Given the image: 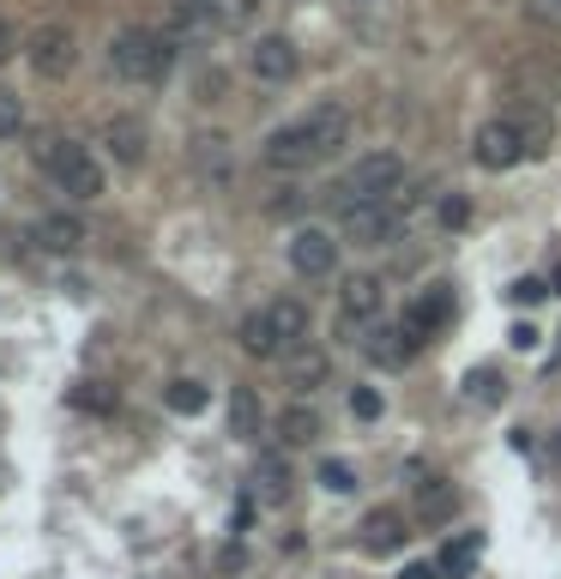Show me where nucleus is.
I'll return each mask as SVG.
<instances>
[{"label":"nucleus","mask_w":561,"mask_h":579,"mask_svg":"<svg viewBox=\"0 0 561 579\" xmlns=\"http://www.w3.org/2000/svg\"><path fill=\"white\" fill-rule=\"evenodd\" d=\"M37 242L49 248V254H78V248H85V224H78L73 212H49V218L37 224Z\"/></svg>","instance_id":"nucleus-21"},{"label":"nucleus","mask_w":561,"mask_h":579,"mask_svg":"<svg viewBox=\"0 0 561 579\" xmlns=\"http://www.w3.org/2000/svg\"><path fill=\"white\" fill-rule=\"evenodd\" d=\"M163 405H170L175 417H199L211 405V393L199 381H170V386H163Z\"/></svg>","instance_id":"nucleus-25"},{"label":"nucleus","mask_w":561,"mask_h":579,"mask_svg":"<svg viewBox=\"0 0 561 579\" xmlns=\"http://www.w3.org/2000/svg\"><path fill=\"white\" fill-rule=\"evenodd\" d=\"M405 224H411V206H399V200H375V206L344 212V236H351L356 248H392L405 236Z\"/></svg>","instance_id":"nucleus-6"},{"label":"nucleus","mask_w":561,"mask_h":579,"mask_svg":"<svg viewBox=\"0 0 561 579\" xmlns=\"http://www.w3.org/2000/svg\"><path fill=\"white\" fill-rule=\"evenodd\" d=\"M380 411H387V399H380L375 386H356V393H351V417H356V423H380Z\"/></svg>","instance_id":"nucleus-30"},{"label":"nucleus","mask_w":561,"mask_h":579,"mask_svg":"<svg viewBox=\"0 0 561 579\" xmlns=\"http://www.w3.org/2000/svg\"><path fill=\"white\" fill-rule=\"evenodd\" d=\"M471 157H477L484 169H513V164H525V140H520V128H513L508 116L484 121L477 140H471Z\"/></svg>","instance_id":"nucleus-10"},{"label":"nucleus","mask_w":561,"mask_h":579,"mask_svg":"<svg viewBox=\"0 0 561 579\" xmlns=\"http://www.w3.org/2000/svg\"><path fill=\"white\" fill-rule=\"evenodd\" d=\"M194 164H199V169H218V176H230V140H223V133H211V140L199 133V140H194Z\"/></svg>","instance_id":"nucleus-26"},{"label":"nucleus","mask_w":561,"mask_h":579,"mask_svg":"<svg viewBox=\"0 0 561 579\" xmlns=\"http://www.w3.org/2000/svg\"><path fill=\"white\" fill-rule=\"evenodd\" d=\"M405 514L399 507H375V514L363 519V550L368 555H392V550H405Z\"/></svg>","instance_id":"nucleus-16"},{"label":"nucleus","mask_w":561,"mask_h":579,"mask_svg":"<svg viewBox=\"0 0 561 579\" xmlns=\"http://www.w3.org/2000/svg\"><path fill=\"white\" fill-rule=\"evenodd\" d=\"M260 429H266L260 393H254V386H235V393H230V435L235 441H260Z\"/></svg>","instance_id":"nucleus-20"},{"label":"nucleus","mask_w":561,"mask_h":579,"mask_svg":"<svg viewBox=\"0 0 561 579\" xmlns=\"http://www.w3.org/2000/svg\"><path fill=\"white\" fill-rule=\"evenodd\" d=\"M556 297H561V266H556Z\"/></svg>","instance_id":"nucleus-37"},{"label":"nucleus","mask_w":561,"mask_h":579,"mask_svg":"<svg viewBox=\"0 0 561 579\" xmlns=\"http://www.w3.org/2000/svg\"><path fill=\"white\" fill-rule=\"evenodd\" d=\"M314 477H320L332 495H351L356 490V465L351 459H320V471H314Z\"/></svg>","instance_id":"nucleus-28"},{"label":"nucleus","mask_w":561,"mask_h":579,"mask_svg":"<svg viewBox=\"0 0 561 579\" xmlns=\"http://www.w3.org/2000/svg\"><path fill=\"white\" fill-rule=\"evenodd\" d=\"M549 453H556V459H561V435H556V447H549Z\"/></svg>","instance_id":"nucleus-38"},{"label":"nucleus","mask_w":561,"mask_h":579,"mask_svg":"<svg viewBox=\"0 0 561 579\" xmlns=\"http://www.w3.org/2000/svg\"><path fill=\"white\" fill-rule=\"evenodd\" d=\"M278 441H284V447H308V441H320V411H314V405H290V411L278 417Z\"/></svg>","instance_id":"nucleus-23"},{"label":"nucleus","mask_w":561,"mask_h":579,"mask_svg":"<svg viewBox=\"0 0 561 579\" xmlns=\"http://www.w3.org/2000/svg\"><path fill=\"white\" fill-rule=\"evenodd\" d=\"M109 67H115L127 85H163L175 73V37L151 25H121L109 37Z\"/></svg>","instance_id":"nucleus-2"},{"label":"nucleus","mask_w":561,"mask_h":579,"mask_svg":"<svg viewBox=\"0 0 561 579\" xmlns=\"http://www.w3.org/2000/svg\"><path fill=\"white\" fill-rule=\"evenodd\" d=\"M13 49H19V37H13V25H7V19H0V67L13 61Z\"/></svg>","instance_id":"nucleus-34"},{"label":"nucleus","mask_w":561,"mask_h":579,"mask_svg":"<svg viewBox=\"0 0 561 579\" xmlns=\"http://www.w3.org/2000/svg\"><path fill=\"white\" fill-rule=\"evenodd\" d=\"M399 188H405V157L399 152H368L356 157L351 169H344L339 181V206H375V200H399Z\"/></svg>","instance_id":"nucleus-4"},{"label":"nucleus","mask_w":561,"mask_h":579,"mask_svg":"<svg viewBox=\"0 0 561 579\" xmlns=\"http://www.w3.org/2000/svg\"><path fill=\"white\" fill-rule=\"evenodd\" d=\"M260 164L278 169V176H302V169L327 164V157H320V140H314V128H308V116L266 133V140H260Z\"/></svg>","instance_id":"nucleus-5"},{"label":"nucleus","mask_w":561,"mask_h":579,"mask_svg":"<svg viewBox=\"0 0 561 579\" xmlns=\"http://www.w3.org/2000/svg\"><path fill=\"white\" fill-rule=\"evenodd\" d=\"M19 133H25V104H19V91H0V145Z\"/></svg>","instance_id":"nucleus-29"},{"label":"nucleus","mask_w":561,"mask_h":579,"mask_svg":"<svg viewBox=\"0 0 561 579\" xmlns=\"http://www.w3.org/2000/svg\"><path fill=\"white\" fill-rule=\"evenodd\" d=\"M284 374H290V386H296V393H314V386H327L332 357L320 345H302V350H290V357H284Z\"/></svg>","instance_id":"nucleus-18"},{"label":"nucleus","mask_w":561,"mask_h":579,"mask_svg":"<svg viewBox=\"0 0 561 579\" xmlns=\"http://www.w3.org/2000/svg\"><path fill=\"white\" fill-rule=\"evenodd\" d=\"M302 67V49L290 37H278V31H266V37L248 43V73L260 79V85H290Z\"/></svg>","instance_id":"nucleus-9"},{"label":"nucleus","mask_w":561,"mask_h":579,"mask_svg":"<svg viewBox=\"0 0 561 579\" xmlns=\"http://www.w3.org/2000/svg\"><path fill=\"white\" fill-rule=\"evenodd\" d=\"M308 128H314V140H320V157H339L344 145H351V109L344 104H314L308 109Z\"/></svg>","instance_id":"nucleus-15"},{"label":"nucleus","mask_w":561,"mask_h":579,"mask_svg":"<svg viewBox=\"0 0 561 579\" xmlns=\"http://www.w3.org/2000/svg\"><path fill=\"white\" fill-rule=\"evenodd\" d=\"M399 579H441V567H435V562H411Z\"/></svg>","instance_id":"nucleus-35"},{"label":"nucleus","mask_w":561,"mask_h":579,"mask_svg":"<svg viewBox=\"0 0 561 579\" xmlns=\"http://www.w3.org/2000/svg\"><path fill=\"white\" fill-rule=\"evenodd\" d=\"M513 345H520V350H537V326L520 321V326H513Z\"/></svg>","instance_id":"nucleus-36"},{"label":"nucleus","mask_w":561,"mask_h":579,"mask_svg":"<svg viewBox=\"0 0 561 579\" xmlns=\"http://www.w3.org/2000/svg\"><path fill=\"white\" fill-rule=\"evenodd\" d=\"M544 297H549L544 278H520V284H513V302H525V309H532V302H544Z\"/></svg>","instance_id":"nucleus-31"},{"label":"nucleus","mask_w":561,"mask_h":579,"mask_svg":"<svg viewBox=\"0 0 561 579\" xmlns=\"http://www.w3.org/2000/svg\"><path fill=\"white\" fill-rule=\"evenodd\" d=\"M103 145L115 152V164L139 169L145 164V145H151V128H145L139 116H109L103 121Z\"/></svg>","instance_id":"nucleus-13"},{"label":"nucleus","mask_w":561,"mask_h":579,"mask_svg":"<svg viewBox=\"0 0 561 579\" xmlns=\"http://www.w3.org/2000/svg\"><path fill=\"white\" fill-rule=\"evenodd\" d=\"M465 393H471L477 405H496L501 393H508V381H501L496 369H471V374H465Z\"/></svg>","instance_id":"nucleus-27"},{"label":"nucleus","mask_w":561,"mask_h":579,"mask_svg":"<svg viewBox=\"0 0 561 579\" xmlns=\"http://www.w3.org/2000/svg\"><path fill=\"white\" fill-rule=\"evenodd\" d=\"M290 490H296V477H290V459H284V453H260V459H254V502L284 507V502H290Z\"/></svg>","instance_id":"nucleus-14"},{"label":"nucleus","mask_w":561,"mask_h":579,"mask_svg":"<svg viewBox=\"0 0 561 579\" xmlns=\"http://www.w3.org/2000/svg\"><path fill=\"white\" fill-rule=\"evenodd\" d=\"M339 314H344V333H368V326L380 321V278H375V272H363V278H344Z\"/></svg>","instance_id":"nucleus-12"},{"label":"nucleus","mask_w":561,"mask_h":579,"mask_svg":"<svg viewBox=\"0 0 561 579\" xmlns=\"http://www.w3.org/2000/svg\"><path fill=\"white\" fill-rule=\"evenodd\" d=\"M363 350H368V362H380V369H405L411 357H417V345H411V333L405 326H375V333L363 338Z\"/></svg>","instance_id":"nucleus-19"},{"label":"nucleus","mask_w":561,"mask_h":579,"mask_svg":"<svg viewBox=\"0 0 561 579\" xmlns=\"http://www.w3.org/2000/svg\"><path fill=\"white\" fill-rule=\"evenodd\" d=\"M223 97V73L211 67V73H199V104H218Z\"/></svg>","instance_id":"nucleus-33"},{"label":"nucleus","mask_w":561,"mask_h":579,"mask_svg":"<svg viewBox=\"0 0 561 579\" xmlns=\"http://www.w3.org/2000/svg\"><path fill=\"white\" fill-rule=\"evenodd\" d=\"M242 350L248 357H260V362H284L290 350H302L308 345V302H296V297H278V302H266L260 314H248L242 321Z\"/></svg>","instance_id":"nucleus-1"},{"label":"nucleus","mask_w":561,"mask_h":579,"mask_svg":"<svg viewBox=\"0 0 561 579\" xmlns=\"http://www.w3.org/2000/svg\"><path fill=\"white\" fill-rule=\"evenodd\" d=\"M477 555H484V538H477V531H465V538L459 543H447L441 550V579H471V567H477Z\"/></svg>","instance_id":"nucleus-24"},{"label":"nucleus","mask_w":561,"mask_h":579,"mask_svg":"<svg viewBox=\"0 0 561 579\" xmlns=\"http://www.w3.org/2000/svg\"><path fill=\"white\" fill-rule=\"evenodd\" d=\"M465 218H471V206L459 200V193H453V200H441V224H447V230H459Z\"/></svg>","instance_id":"nucleus-32"},{"label":"nucleus","mask_w":561,"mask_h":579,"mask_svg":"<svg viewBox=\"0 0 561 579\" xmlns=\"http://www.w3.org/2000/svg\"><path fill=\"white\" fill-rule=\"evenodd\" d=\"M290 272H296L302 284H320V278H332L339 272V242H332L327 230H296L290 236Z\"/></svg>","instance_id":"nucleus-8"},{"label":"nucleus","mask_w":561,"mask_h":579,"mask_svg":"<svg viewBox=\"0 0 561 579\" xmlns=\"http://www.w3.org/2000/svg\"><path fill=\"white\" fill-rule=\"evenodd\" d=\"M453 483L447 477H423L417 490H411V514L423 519V526H441V519H453Z\"/></svg>","instance_id":"nucleus-17"},{"label":"nucleus","mask_w":561,"mask_h":579,"mask_svg":"<svg viewBox=\"0 0 561 579\" xmlns=\"http://www.w3.org/2000/svg\"><path fill=\"white\" fill-rule=\"evenodd\" d=\"M31 67H37L42 79H66L78 67V43L66 25H42L37 37H31Z\"/></svg>","instance_id":"nucleus-11"},{"label":"nucleus","mask_w":561,"mask_h":579,"mask_svg":"<svg viewBox=\"0 0 561 579\" xmlns=\"http://www.w3.org/2000/svg\"><path fill=\"white\" fill-rule=\"evenodd\" d=\"M508 121L520 128L525 157H544L549 145H556V116H549V109H520V116H508Z\"/></svg>","instance_id":"nucleus-22"},{"label":"nucleus","mask_w":561,"mask_h":579,"mask_svg":"<svg viewBox=\"0 0 561 579\" xmlns=\"http://www.w3.org/2000/svg\"><path fill=\"white\" fill-rule=\"evenodd\" d=\"M37 157H42V169L54 176V188H61L66 200H103V164H97L85 145L49 133V140L37 145Z\"/></svg>","instance_id":"nucleus-3"},{"label":"nucleus","mask_w":561,"mask_h":579,"mask_svg":"<svg viewBox=\"0 0 561 579\" xmlns=\"http://www.w3.org/2000/svg\"><path fill=\"white\" fill-rule=\"evenodd\" d=\"M453 321V284H429V290H417V297L405 302V333H411V345H429L435 333H441V326Z\"/></svg>","instance_id":"nucleus-7"}]
</instances>
